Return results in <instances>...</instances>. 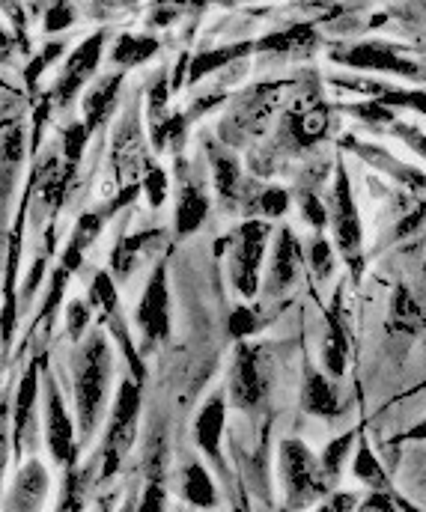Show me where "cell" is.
Masks as SVG:
<instances>
[{"label": "cell", "mask_w": 426, "mask_h": 512, "mask_svg": "<svg viewBox=\"0 0 426 512\" xmlns=\"http://www.w3.org/2000/svg\"><path fill=\"white\" fill-rule=\"evenodd\" d=\"M111 376H114V355L111 343L102 331L90 334L75 358H72V387H75V411H78V426L81 438L87 441L96 426L105 417L108 393H111Z\"/></svg>", "instance_id": "6da1fadb"}, {"label": "cell", "mask_w": 426, "mask_h": 512, "mask_svg": "<svg viewBox=\"0 0 426 512\" xmlns=\"http://www.w3.org/2000/svg\"><path fill=\"white\" fill-rule=\"evenodd\" d=\"M278 474H281V489H284V501L289 512L319 507L334 492V486L328 483V477L322 471L319 456L301 438L281 441Z\"/></svg>", "instance_id": "7a4b0ae2"}, {"label": "cell", "mask_w": 426, "mask_h": 512, "mask_svg": "<svg viewBox=\"0 0 426 512\" xmlns=\"http://www.w3.org/2000/svg\"><path fill=\"white\" fill-rule=\"evenodd\" d=\"M143 393L141 384L135 379H123L117 396H114V408H111V420H108V432L99 450V468H102V480L114 477L123 465V459L129 456L135 435H138V420H141Z\"/></svg>", "instance_id": "3957f363"}, {"label": "cell", "mask_w": 426, "mask_h": 512, "mask_svg": "<svg viewBox=\"0 0 426 512\" xmlns=\"http://www.w3.org/2000/svg\"><path fill=\"white\" fill-rule=\"evenodd\" d=\"M328 221L334 230L337 251L352 268V274L358 277L364 268V230H361V212H358L343 158L337 161V173H334V185H331V197H328Z\"/></svg>", "instance_id": "277c9868"}, {"label": "cell", "mask_w": 426, "mask_h": 512, "mask_svg": "<svg viewBox=\"0 0 426 512\" xmlns=\"http://www.w3.org/2000/svg\"><path fill=\"white\" fill-rule=\"evenodd\" d=\"M269 233L272 224L269 221H245L236 230L233 239V256H230V277L233 286L239 289V295L254 298L260 292V268H263V256H266V245H269Z\"/></svg>", "instance_id": "5b68a950"}, {"label": "cell", "mask_w": 426, "mask_h": 512, "mask_svg": "<svg viewBox=\"0 0 426 512\" xmlns=\"http://www.w3.org/2000/svg\"><path fill=\"white\" fill-rule=\"evenodd\" d=\"M135 325L141 331V343L146 352L155 349L158 343H164L170 337V283H167V262H158L152 268L141 301H138Z\"/></svg>", "instance_id": "8992f818"}, {"label": "cell", "mask_w": 426, "mask_h": 512, "mask_svg": "<svg viewBox=\"0 0 426 512\" xmlns=\"http://www.w3.org/2000/svg\"><path fill=\"white\" fill-rule=\"evenodd\" d=\"M269 390V358L260 346L242 343L230 373V399L242 411H257Z\"/></svg>", "instance_id": "52a82bcc"}, {"label": "cell", "mask_w": 426, "mask_h": 512, "mask_svg": "<svg viewBox=\"0 0 426 512\" xmlns=\"http://www.w3.org/2000/svg\"><path fill=\"white\" fill-rule=\"evenodd\" d=\"M45 444L57 465L66 471L78 465V441H75V423L66 411V402L60 396V387L54 379L45 384Z\"/></svg>", "instance_id": "ba28073f"}, {"label": "cell", "mask_w": 426, "mask_h": 512, "mask_svg": "<svg viewBox=\"0 0 426 512\" xmlns=\"http://www.w3.org/2000/svg\"><path fill=\"white\" fill-rule=\"evenodd\" d=\"M331 57L337 63L352 66V69L391 72V75H403V78H418L421 75L418 63H412L406 54H400L388 42H358V45H349V48H337Z\"/></svg>", "instance_id": "9c48e42d"}, {"label": "cell", "mask_w": 426, "mask_h": 512, "mask_svg": "<svg viewBox=\"0 0 426 512\" xmlns=\"http://www.w3.org/2000/svg\"><path fill=\"white\" fill-rule=\"evenodd\" d=\"M102 48H105V33L99 30L96 36L84 39V42L72 51V57L66 60V66H63V72H60V78H57V87H54V99H57L60 105H69V102L81 93V87L96 75L99 60H102Z\"/></svg>", "instance_id": "30bf717a"}, {"label": "cell", "mask_w": 426, "mask_h": 512, "mask_svg": "<svg viewBox=\"0 0 426 512\" xmlns=\"http://www.w3.org/2000/svg\"><path fill=\"white\" fill-rule=\"evenodd\" d=\"M179 170V188H176V233L191 236L203 227L209 215V194L203 188V179L188 167L185 158L176 161Z\"/></svg>", "instance_id": "8fae6325"}, {"label": "cell", "mask_w": 426, "mask_h": 512, "mask_svg": "<svg viewBox=\"0 0 426 512\" xmlns=\"http://www.w3.org/2000/svg\"><path fill=\"white\" fill-rule=\"evenodd\" d=\"M48 486H51L48 468L39 459H30L15 474V483L9 486L6 501H3V512H42Z\"/></svg>", "instance_id": "7c38bea8"}, {"label": "cell", "mask_w": 426, "mask_h": 512, "mask_svg": "<svg viewBox=\"0 0 426 512\" xmlns=\"http://www.w3.org/2000/svg\"><path fill=\"white\" fill-rule=\"evenodd\" d=\"M224 423H227V402L221 393H212L203 408L197 411L194 420V438L200 444V450L215 462V468L221 471V477H227L224 468V453H221V438H224Z\"/></svg>", "instance_id": "4fadbf2b"}, {"label": "cell", "mask_w": 426, "mask_h": 512, "mask_svg": "<svg viewBox=\"0 0 426 512\" xmlns=\"http://www.w3.org/2000/svg\"><path fill=\"white\" fill-rule=\"evenodd\" d=\"M36 393H39V364L33 361L27 367V373L21 376L18 393H15V417H12V447H15V456H24V450L33 447Z\"/></svg>", "instance_id": "5bb4252c"}, {"label": "cell", "mask_w": 426, "mask_h": 512, "mask_svg": "<svg viewBox=\"0 0 426 512\" xmlns=\"http://www.w3.org/2000/svg\"><path fill=\"white\" fill-rule=\"evenodd\" d=\"M301 271V248H298V239L289 227L278 230V239H275V254H272V268H269V277H266V292L269 295H284L286 289L295 283Z\"/></svg>", "instance_id": "9a60e30c"}, {"label": "cell", "mask_w": 426, "mask_h": 512, "mask_svg": "<svg viewBox=\"0 0 426 512\" xmlns=\"http://www.w3.org/2000/svg\"><path fill=\"white\" fill-rule=\"evenodd\" d=\"M206 149H209V161H212V173H215V191H218L221 206L239 209V200H242V167H239V158L230 155L221 146H212V143H206Z\"/></svg>", "instance_id": "2e32d148"}, {"label": "cell", "mask_w": 426, "mask_h": 512, "mask_svg": "<svg viewBox=\"0 0 426 512\" xmlns=\"http://www.w3.org/2000/svg\"><path fill=\"white\" fill-rule=\"evenodd\" d=\"M120 90H123V75H105L102 81H96L87 90V99H84V128H87V134H93L96 128L105 126V120L114 114V108L120 102Z\"/></svg>", "instance_id": "e0dca14e"}, {"label": "cell", "mask_w": 426, "mask_h": 512, "mask_svg": "<svg viewBox=\"0 0 426 512\" xmlns=\"http://www.w3.org/2000/svg\"><path fill=\"white\" fill-rule=\"evenodd\" d=\"M179 486H182V498L188 507H194V510H215L218 507V489L212 483V474L203 468V462L191 459L182 468Z\"/></svg>", "instance_id": "ac0fdd59"}, {"label": "cell", "mask_w": 426, "mask_h": 512, "mask_svg": "<svg viewBox=\"0 0 426 512\" xmlns=\"http://www.w3.org/2000/svg\"><path fill=\"white\" fill-rule=\"evenodd\" d=\"M352 474H355V480H358L361 486H367L370 492H394V489H391V480H388V471H385L382 462L376 459V453H373L370 441L364 438V432H361L358 447H355V453H352Z\"/></svg>", "instance_id": "d6986e66"}, {"label": "cell", "mask_w": 426, "mask_h": 512, "mask_svg": "<svg viewBox=\"0 0 426 512\" xmlns=\"http://www.w3.org/2000/svg\"><path fill=\"white\" fill-rule=\"evenodd\" d=\"M93 471H96V459L90 465H84V468L75 465V468L66 471V480H63V489H60L54 512H84L90 486H93Z\"/></svg>", "instance_id": "ffe728a7"}, {"label": "cell", "mask_w": 426, "mask_h": 512, "mask_svg": "<svg viewBox=\"0 0 426 512\" xmlns=\"http://www.w3.org/2000/svg\"><path fill=\"white\" fill-rule=\"evenodd\" d=\"M301 399H304V411L313 417H337L340 414V399L322 373H307Z\"/></svg>", "instance_id": "44dd1931"}, {"label": "cell", "mask_w": 426, "mask_h": 512, "mask_svg": "<svg viewBox=\"0 0 426 512\" xmlns=\"http://www.w3.org/2000/svg\"><path fill=\"white\" fill-rule=\"evenodd\" d=\"M158 239H161V233H158V230H146V233H138V236H129V239H123V242L117 245L114 256H111L114 277H120V280H129V274L138 268L141 256L146 254V248H149L152 242H158Z\"/></svg>", "instance_id": "7402d4cb"}, {"label": "cell", "mask_w": 426, "mask_h": 512, "mask_svg": "<svg viewBox=\"0 0 426 512\" xmlns=\"http://www.w3.org/2000/svg\"><path fill=\"white\" fill-rule=\"evenodd\" d=\"M254 45L251 42H239V45H227V48H218V51H203V54H194L191 66H188V84H197L203 81L209 72L215 69H224L227 63H233L236 57H245Z\"/></svg>", "instance_id": "603a6c76"}, {"label": "cell", "mask_w": 426, "mask_h": 512, "mask_svg": "<svg viewBox=\"0 0 426 512\" xmlns=\"http://www.w3.org/2000/svg\"><path fill=\"white\" fill-rule=\"evenodd\" d=\"M358 438H361V429H349V432L337 435L334 441H328V447L322 450L319 462H322V471H325V477H328V483H331V486H337V483H340L343 465H346V459H352Z\"/></svg>", "instance_id": "cb8c5ba5"}, {"label": "cell", "mask_w": 426, "mask_h": 512, "mask_svg": "<svg viewBox=\"0 0 426 512\" xmlns=\"http://www.w3.org/2000/svg\"><path fill=\"white\" fill-rule=\"evenodd\" d=\"M391 331H397V334H418L421 328H424V313H421V307H418V301H415V295L406 289V286H400L397 292H394V301H391Z\"/></svg>", "instance_id": "d4e9b609"}, {"label": "cell", "mask_w": 426, "mask_h": 512, "mask_svg": "<svg viewBox=\"0 0 426 512\" xmlns=\"http://www.w3.org/2000/svg\"><path fill=\"white\" fill-rule=\"evenodd\" d=\"M141 128H138V111H129V117L117 126V170H126L141 161Z\"/></svg>", "instance_id": "484cf974"}, {"label": "cell", "mask_w": 426, "mask_h": 512, "mask_svg": "<svg viewBox=\"0 0 426 512\" xmlns=\"http://www.w3.org/2000/svg\"><path fill=\"white\" fill-rule=\"evenodd\" d=\"M158 51V39L155 36H143V33H123L117 39V48H114V63L117 66H138L146 63L152 54Z\"/></svg>", "instance_id": "4316f807"}, {"label": "cell", "mask_w": 426, "mask_h": 512, "mask_svg": "<svg viewBox=\"0 0 426 512\" xmlns=\"http://www.w3.org/2000/svg\"><path fill=\"white\" fill-rule=\"evenodd\" d=\"M346 352H349V343H346V331L343 325L334 319V313L328 316V337H325V349H322V361H325V370L340 379L346 373Z\"/></svg>", "instance_id": "83f0119b"}, {"label": "cell", "mask_w": 426, "mask_h": 512, "mask_svg": "<svg viewBox=\"0 0 426 512\" xmlns=\"http://www.w3.org/2000/svg\"><path fill=\"white\" fill-rule=\"evenodd\" d=\"M316 36L310 27H292V30H281V33H272L266 39L257 42L260 51H275V54H289V51H301V48H313Z\"/></svg>", "instance_id": "f1b7e54d"}, {"label": "cell", "mask_w": 426, "mask_h": 512, "mask_svg": "<svg viewBox=\"0 0 426 512\" xmlns=\"http://www.w3.org/2000/svg\"><path fill=\"white\" fill-rule=\"evenodd\" d=\"M289 209V194L284 188H263L254 194L251 206L245 209L248 215H260V221H278Z\"/></svg>", "instance_id": "f546056e"}, {"label": "cell", "mask_w": 426, "mask_h": 512, "mask_svg": "<svg viewBox=\"0 0 426 512\" xmlns=\"http://www.w3.org/2000/svg\"><path fill=\"white\" fill-rule=\"evenodd\" d=\"M90 304L99 307L105 316L117 313V283L108 271H99L90 283Z\"/></svg>", "instance_id": "4dcf8cb0"}, {"label": "cell", "mask_w": 426, "mask_h": 512, "mask_svg": "<svg viewBox=\"0 0 426 512\" xmlns=\"http://www.w3.org/2000/svg\"><path fill=\"white\" fill-rule=\"evenodd\" d=\"M310 268L316 280H328L334 274V245L325 236H316L310 242Z\"/></svg>", "instance_id": "1f68e13d"}, {"label": "cell", "mask_w": 426, "mask_h": 512, "mask_svg": "<svg viewBox=\"0 0 426 512\" xmlns=\"http://www.w3.org/2000/svg\"><path fill=\"white\" fill-rule=\"evenodd\" d=\"M143 194H146V200H149V206H152V209H158V206L164 203V197H167V173H164L158 164H152V161H146V173H143Z\"/></svg>", "instance_id": "d6a6232c"}, {"label": "cell", "mask_w": 426, "mask_h": 512, "mask_svg": "<svg viewBox=\"0 0 426 512\" xmlns=\"http://www.w3.org/2000/svg\"><path fill=\"white\" fill-rule=\"evenodd\" d=\"M298 203H301V215H304V221L313 227V230H322L325 227V221H328V209L322 206V200L313 194V191H301V197H298Z\"/></svg>", "instance_id": "836d02e7"}, {"label": "cell", "mask_w": 426, "mask_h": 512, "mask_svg": "<svg viewBox=\"0 0 426 512\" xmlns=\"http://www.w3.org/2000/svg\"><path fill=\"white\" fill-rule=\"evenodd\" d=\"M138 512H167V489L161 483V477H152L143 489Z\"/></svg>", "instance_id": "e575fe53"}, {"label": "cell", "mask_w": 426, "mask_h": 512, "mask_svg": "<svg viewBox=\"0 0 426 512\" xmlns=\"http://www.w3.org/2000/svg\"><path fill=\"white\" fill-rule=\"evenodd\" d=\"M66 325H69L72 340H78V337L84 334V328L90 325V307H87L84 301L72 298V301H69V307H66Z\"/></svg>", "instance_id": "d590c367"}, {"label": "cell", "mask_w": 426, "mask_h": 512, "mask_svg": "<svg viewBox=\"0 0 426 512\" xmlns=\"http://www.w3.org/2000/svg\"><path fill=\"white\" fill-rule=\"evenodd\" d=\"M358 512H400L397 492H370V495L358 504Z\"/></svg>", "instance_id": "8d00e7d4"}, {"label": "cell", "mask_w": 426, "mask_h": 512, "mask_svg": "<svg viewBox=\"0 0 426 512\" xmlns=\"http://www.w3.org/2000/svg\"><path fill=\"white\" fill-rule=\"evenodd\" d=\"M87 137L90 134H87V128L81 126V123H75V126L66 131V161H69V167H75L81 161Z\"/></svg>", "instance_id": "74e56055"}, {"label": "cell", "mask_w": 426, "mask_h": 512, "mask_svg": "<svg viewBox=\"0 0 426 512\" xmlns=\"http://www.w3.org/2000/svg\"><path fill=\"white\" fill-rule=\"evenodd\" d=\"M358 495L355 492H331L316 512H358Z\"/></svg>", "instance_id": "f35d334b"}, {"label": "cell", "mask_w": 426, "mask_h": 512, "mask_svg": "<svg viewBox=\"0 0 426 512\" xmlns=\"http://www.w3.org/2000/svg\"><path fill=\"white\" fill-rule=\"evenodd\" d=\"M72 21H75V9L66 6V3H54V6H48L45 30H48V33H60V30H66Z\"/></svg>", "instance_id": "ab89813d"}, {"label": "cell", "mask_w": 426, "mask_h": 512, "mask_svg": "<svg viewBox=\"0 0 426 512\" xmlns=\"http://www.w3.org/2000/svg\"><path fill=\"white\" fill-rule=\"evenodd\" d=\"M254 331H257V319H254V313L239 307V310L230 316V334H233V337H239V340H245V337H251Z\"/></svg>", "instance_id": "60d3db41"}, {"label": "cell", "mask_w": 426, "mask_h": 512, "mask_svg": "<svg viewBox=\"0 0 426 512\" xmlns=\"http://www.w3.org/2000/svg\"><path fill=\"white\" fill-rule=\"evenodd\" d=\"M9 408L6 402H0V477L6 471V459H9Z\"/></svg>", "instance_id": "b9f144b4"}, {"label": "cell", "mask_w": 426, "mask_h": 512, "mask_svg": "<svg viewBox=\"0 0 426 512\" xmlns=\"http://www.w3.org/2000/svg\"><path fill=\"white\" fill-rule=\"evenodd\" d=\"M394 131H397L409 146H415V149H418V152L426 158V134L421 131V128H415V126L403 128V123H394Z\"/></svg>", "instance_id": "7bdbcfd3"}, {"label": "cell", "mask_w": 426, "mask_h": 512, "mask_svg": "<svg viewBox=\"0 0 426 512\" xmlns=\"http://www.w3.org/2000/svg\"><path fill=\"white\" fill-rule=\"evenodd\" d=\"M403 438H406V441H426V417L418 423V426H412Z\"/></svg>", "instance_id": "ee69618b"}, {"label": "cell", "mask_w": 426, "mask_h": 512, "mask_svg": "<svg viewBox=\"0 0 426 512\" xmlns=\"http://www.w3.org/2000/svg\"><path fill=\"white\" fill-rule=\"evenodd\" d=\"M397 504H400V512H421V510H418V507H412L409 501H403L400 495H397Z\"/></svg>", "instance_id": "f6af8a7d"}, {"label": "cell", "mask_w": 426, "mask_h": 512, "mask_svg": "<svg viewBox=\"0 0 426 512\" xmlns=\"http://www.w3.org/2000/svg\"><path fill=\"white\" fill-rule=\"evenodd\" d=\"M120 512H138V507H135V504H126Z\"/></svg>", "instance_id": "bcb514c9"}, {"label": "cell", "mask_w": 426, "mask_h": 512, "mask_svg": "<svg viewBox=\"0 0 426 512\" xmlns=\"http://www.w3.org/2000/svg\"><path fill=\"white\" fill-rule=\"evenodd\" d=\"M0 343H3V328H0Z\"/></svg>", "instance_id": "7dc6e473"}, {"label": "cell", "mask_w": 426, "mask_h": 512, "mask_svg": "<svg viewBox=\"0 0 426 512\" xmlns=\"http://www.w3.org/2000/svg\"><path fill=\"white\" fill-rule=\"evenodd\" d=\"M179 512H191V510H179Z\"/></svg>", "instance_id": "c3c4849f"}, {"label": "cell", "mask_w": 426, "mask_h": 512, "mask_svg": "<svg viewBox=\"0 0 426 512\" xmlns=\"http://www.w3.org/2000/svg\"><path fill=\"white\" fill-rule=\"evenodd\" d=\"M99 512H105V510H99Z\"/></svg>", "instance_id": "681fc988"}]
</instances>
